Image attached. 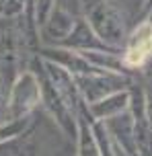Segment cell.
<instances>
[{
    "label": "cell",
    "mask_w": 152,
    "mask_h": 156,
    "mask_svg": "<svg viewBox=\"0 0 152 156\" xmlns=\"http://www.w3.org/2000/svg\"><path fill=\"white\" fill-rule=\"evenodd\" d=\"M152 55V25L144 23L129 41L125 51V62L129 66H142Z\"/></svg>",
    "instance_id": "cell-1"
}]
</instances>
